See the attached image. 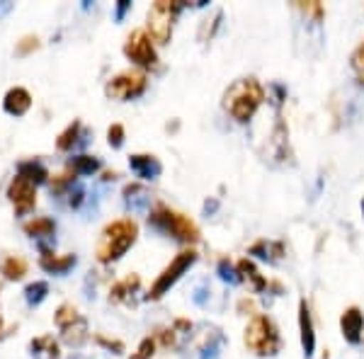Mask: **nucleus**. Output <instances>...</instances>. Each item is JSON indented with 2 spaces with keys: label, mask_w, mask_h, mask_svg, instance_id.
Masks as SVG:
<instances>
[{
  "label": "nucleus",
  "mask_w": 364,
  "mask_h": 359,
  "mask_svg": "<svg viewBox=\"0 0 364 359\" xmlns=\"http://www.w3.org/2000/svg\"><path fill=\"white\" fill-rule=\"evenodd\" d=\"M265 102V87L255 78H238L224 92V109L238 124H248Z\"/></svg>",
  "instance_id": "1"
},
{
  "label": "nucleus",
  "mask_w": 364,
  "mask_h": 359,
  "mask_svg": "<svg viewBox=\"0 0 364 359\" xmlns=\"http://www.w3.org/2000/svg\"><path fill=\"white\" fill-rule=\"evenodd\" d=\"M139 238V223L134 219H117L102 228L100 240L95 245V257L97 262L109 264L117 262L119 257L127 255V250L136 243Z\"/></svg>",
  "instance_id": "2"
},
{
  "label": "nucleus",
  "mask_w": 364,
  "mask_h": 359,
  "mask_svg": "<svg viewBox=\"0 0 364 359\" xmlns=\"http://www.w3.org/2000/svg\"><path fill=\"white\" fill-rule=\"evenodd\" d=\"M149 226H154L156 231L173 235L178 243L195 245L199 240V228L190 216L180 214L175 209H168L166 204H158V207L149 214Z\"/></svg>",
  "instance_id": "3"
},
{
  "label": "nucleus",
  "mask_w": 364,
  "mask_h": 359,
  "mask_svg": "<svg viewBox=\"0 0 364 359\" xmlns=\"http://www.w3.org/2000/svg\"><path fill=\"white\" fill-rule=\"evenodd\" d=\"M243 343L255 357H274L282 347V338L272 318L265 314H255L245 326Z\"/></svg>",
  "instance_id": "4"
},
{
  "label": "nucleus",
  "mask_w": 364,
  "mask_h": 359,
  "mask_svg": "<svg viewBox=\"0 0 364 359\" xmlns=\"http://www.w3.org/2000/svg\"><path fill=\"white\" fill-rule=\"evenodd\" d=\"M182 8H185V3H173V0H156L149 8V15H146V32L151 34V39H154L156 44L170 42L175 17L180 15Z\"/></svg>",
  "instance_id": "5"
},
{
  "label": "nucleus",
  "mask_w": 364,
  "mask_h": 359,
  "mask_svg": "<svg viewBox=\"0 0 364 359\" xmlns=\"http://www.w3.org/2000/svg\"><path fill=\"white\" fill-rule=\"evenodd\" d=\"M195 262H197V252L195 250H192V248L180 250L178 255L170 260L168 267L156 277V282L151 284V289H149V294H146V299H149V301H158V299H163V294H168L170 286H173L175 282H178L180 277L185 274Z\"/></svg>",
  "instance_id": "6"
},
{
  "label": "nucleus",
  "mask_w": 364,
  "mask_h": 359,
  "mask_svg": "<svg viewBox=\"0 0 364 359\" xmlns=\"http://www.w3.org/2000/svg\"><path fill=\"white\" fill-rule=\"evenodd\" d=\"M146 85H149L146 70H122V73H117L114 78L107 80L105 95L109 100H117V102H129V100H136L144 95Z\"/></svg>",
  "instance_id": "7"
},
{
  "label": "nucleus",
  "mask_w": 364,
  "mask_h": 359,
  "mask_svg": "<svg viewBox=\"0 0 364 359\" xmlns=\"http://www.w3.org/2000/svg\"><path fill=\"white\" fill-rule=\"evenodd\" d=\"M124 56L134 66H139V70H149L158 66V51L156 42L151 39V34L146 29H134L124 42Z\"/></svg>",
  "instance_id": "8"
},
{
  "label": "nucleus",
  "mask_w": 364,
  "mask_h": 359,
  "mask_svg": "<svg viewBox=\"0 0 364 359\" xmlns=\"http://www.w3.org/2000/svg\"><path fill=\"white\" fill-rule=\"evenodd\" d=\"M8 199L17 216H27L29 211L37 207V187L25 178H20V175H15L8 185Z\"/></svg>",
  "instance_id": "9"
},
{
  "label": "nucleus",
  "mask_w": 364,
  "mask_h": 359,
  "mask_svg": "<svg viewBox=\"0 0 364 359\" xmlns=\"http://www.w3.org/2000/svg\"><path fill=\"white\" fill-rule=\"evenodd\" d=\"M32 109V95H29L27 87L22 85H15L5 92L3 97V112L10 117H25L27 112Z\"/></svg>",
  "instance_id": "10"
},
{
  "label": "nucleus",
  "mask_w": 364,
  "mask_h": 359,
  "mask_svg": "<svg viewBox=\"0 0 364 359\" xmlns=\"http://www.w3.org/2000/svg\"><path fill=\"white\" fill-rule=\"evenodd\" d=\"M129 168L141 180H156L163 173L161 161L156 156H149V153H134V156H129Z\"/></svg>",
  "instance_id": "11"
},
{
  "label": "nucleus",
  "mask_w": 364,
  "mask_h": 359,
  "mask_svg": "<svg viewBox=\"0 0 364 359\" xmlns=\"http://www.w3.org/2000/svg\"><path fill=\"white\" fill-rule=\"evenodd\" d=\"M75 262H78V257L73 255V252H68V255H56L54 250H42V257H39V267L44 269V272L49 274H56V277H63L66 272L75 267Z\"/></svg>",
  "instance_id": "12"
},
{
  "label": "nucleus",
  "mask_w": 364,
  "mask_h": 359,
  "mask_svg": "<svg viewBox=\"0 0 364 359\" xmlns=\"http://www.w3.org/2000/svg\"><path fill=\"white\" fill-rule=\"evenodd\" d=\"M340 328H343L345 340L352 345H357L362 340V331H364V316L357 306H350L348 311L340 318Z\"/></svg>",
  "instance_id": "13"
},
{
  "label": "nucleus",
  "mask_w": 364,
  "mask_h": 359,
  "mask_svg": "<svg viewBox=\"0 0 364 359\" xmlns=\"http://www.w3.org/2000/svg\"><path fill=\"white\" fill-rule=\"evenodd\" d=\"M22 231L34 240H51L56 235V221L51 216H34L22 223Z\"/></svg>",
  "instance_id": "14"
},
{
  "label": "nucleus",
  "mask_w": 364,
  "mask_h": 359,
  "mask_svg": "<svg viewBox=\"0 0 364 359\" xmlns=\"http://www.w3.org/2000/svg\"><path fill=\"white\" fill-rule=\"evenodd\" d=\"M299 331H301L304 355L311 357L316 350V333H314V321H311V311H309L306 301L299 304Z\"/></svg>",
  "instance_id": "15"
},
{
  "label": "nucleus",
  "mask_w": 364,
  "mask_h": 359,
  "mask_svg": "<svg viewBox=\"0 0 364 359\" xmlns=\"http://www.w3.org/2000/svg\"><path fill=\"white\" fill-rule=\"evenodd\" d=\"M17 175H20V178H25L27 182H32L34 187L46 185V182H49V170H46V166L42 161H34V158L17 163Z\"/></svg>",
  "instance_id": "16"
},
{
  "label": "nucleus",
  "mask_w": 364,
  "mask_h": 359,
  "mask_svg": "<svg viewBox=\"0 0 364 359\" xmlns=\"http://www.w3.org/2000/svg\"><path fill=\"white\" fill-rule=\"evenodd\" d=\"M236 269H238L240 282H250L252 289H255L257 294L267 289V279L260 272H257V267L252 264V260H248V257H243V260L236 264Z\"/></svg>",
  "instance_id": "17"
},
{
  "label": "nucleus",
  "mask_w": 364,
  "mask_h": 359,
  "mask_svg": "<svg viewBox=\"0 0 364 359\" xmlns=\"http://www.w3.org/2000/svg\"><path fill=\"white\" fill-rule=\"evenodd\" d=\"M29 355L37 359H58V343L54 335H42L29 343Z\"/></svg>",
  "instance_id": "18"
},
{
  "label": "nucleus",
  "mask_w": 364,
  "mask_h": 359,
  "mask_svg": "<svg viewBox=\"0 0 364 359\" xmlns=\"http://www.w3.org/2000/svg\"><path fill=\"white\" fill-rule=\"evenodd\" d=\"M80 132H83V124H80V119H73L66 129H63L61 134H58V139H56V151H61V153L73 151L75 146H78Z\"/></svg>",
  "instance_id": "19"
},
{
  "label": "nucleus",
  "mask_w": 364,
  "mask_h": 359,
  "mask_svg": "<svg viewBox=\"0 0 364 359\" xmlns=\"http://www.w3.org/2000/svg\"><path fill=\"white\" fill-rule=\"evenodd\" d=\"M0 274L8 282H20L27 274V262L20 255H8L0 260Z\"/></svg>",
  "instance_id": "20"
},
{
  "label": "nucleus",
  "mask_w": 364,
  "mask_h": 359,
  "mask_svg": "<svg viewBox=\"0 0 364 359\" xmlns=\"http://www.w3.org/2000/svg\"><path fill=\"white\" fill-rule=\"evenodd\" d=\"M122 194H124V204L132 211H141V209L149 207V192H146L141 185H136V182H134V185H127Z\"/></svg>",
  "instance_id": "21"
},
{
  "label": "nucleus",
  "mask_w": 364,
  "mask_h": 359,
  "mask_svg": "<svg viewBox=\"0 0 364 359\" xmlns=\"http://www.w3.org/2000/svg\"><path fill=\"white\" fill-rule=\"evenodd\" d=\"M68 170L73 175H92V173H97L100 170V161L95 156H73L68 161Z\"/></svg>",
  "instance_id": "22"
},
{
  "label": "nucleus",
  "mask_w": 364,
  "mask_h": 359,
  "mask_svg": "<svg viewBox=\"0 0 364 359\" xmlns=\"http://www.w3.org/2000/svg\"><path fill=\"white\" fill-rule=\"evenodd\" d=\"M136 289H139V277H136V274L127 277L124 282H117V284L112 286V289H109V301H114V304L127 301L129 294H134Z\"/></svg>",
  "instance_id": "23"
},
{
  "label": "nucleus",
  "mask_w": 364,
  "mask_h": 359,
  "mask_svg": "<svg viewBox=\"0 0 364 359\" xmlns=\"http://www.w3.org/2000/svg\"><path fill=\"white\" fill-rule=\"evenodd\" d=\"M46 296H49V282L37 279V282H32V284L25 286V301H27L29 309H34V306L44 304Z\"/></svg>",
  "instance_id": "24"
},
{
  "label": "nucleus",
  "mask_w": 364,
  "mask_h": 359,
  "mask_svg": "<svg viewBox=\"0 0 364 359\" xmlns=\"http://www.w3.org/2000/svg\"><path fill=\"white\" fill-rule=\"evenodd\" d=\"M250 255H257V257H262V260H277V257L284 255V248H282V243L257 240V243L250 245Z\"/></svg>",
  "instance_id": "25"
},
{
  "label": "nucleus",
  "mask_w": 364,
  "mask_h": 359,
  "mask_svg": "<svg viewBox=\"0 0 364 359\" xmlns=\"http://www.w3.org/2000/svg\"><path fill=\"white\" fill-rule=\"evenodd\" d=\"M63 340H66L68 345H80V343H85L87 340V321L83 316L78 318V321L73 323V326H68V328H63Z\"/></svg>",
  "instance_id": "26"
},
{
  "label": "nucleus",
  "mask_w": 364,
  "mask_h": 359,
  "mask_svg": "<svg viewBox=\"0 0 364 359\" xmlns=\"http://www.w3.org/2000/svg\"><path fill=\"white\" fill-rule=\"evenodd\" d=\"M78 318H80V314H78V309H75L73 304H61V306H58V311L54 314V323H56L58 331H63V328L73 326Z\"/></svg>",
  "instance_id": "27"
},
{
  "label": "nucleus",
  "mask_w": 364,
  "mask_h": 359,
  "mask_svg": "<svg viewBox=\"0 0 364 359\" xmlns=\"http://www.w3.org/2000/svg\"><path fill=\"white\" fill-rule=\"evenodd\" d=\"M39 46H42V42H39L37 34H27V37H22L20 42L15 44V54L17 56H29V54H34Z\"/></svg>",
  "instance_id": "28"
},
{
  "label": "nucleus",
  "mask_w": 364,
  "mask_h": 359,
  "mask_svg": "<svg viewBox=\"0 0 364 359\" xmlns=\"http://www.w3.org/2000/svg\"><path fill=\"white\" fill-rule=\"evenodd\" d=\"M156 347H158L156 338H154V335H149V338H144V340H141L139 350L134 352V355L129 357V359H151V357L156 355Z\"/></svg>",
  "instance_id": "29"
},
{
  "label": "nucleus",
  "mask_w": 364,
  "mask_h": 359,
  "mask_svg": "<svg viewBox=\"0 0 364 359\" xmlns=\"http://www.w3.org/2000/svg\"><path fill=\"white\" fill-rule=\"evenodd\" d=\"M124 139H127V132L122 124H112L107 129V144L112 146V149H122V146H124Z\"/></svg>",
  "instance_id": "30"
},
{
  "label": "nucleus",
  "mask_w": 364,
  "mask_h": 359,
  "mask_svg": "<svg viewBox=\"0 0 364 359\" xmlns=\"http://www.w3.org/2000/svg\"><path fill=\"white\" fill-rule=\"evenodd\" d=\"M63 199H66V204L70 209H78L80 204H83V199H85V190L78 185V182H75V185L66 192V197H63Z\"/></svg>",
  "instance_id": "31"
},
{
  "label": "nucleus",
  "mask_w": 364,
  "mask_h": 359,
  "mask_svg": "<svg viewBox=\"0 0 364 359\" xmlns=\"http://www.w3.org/2000/svg\"><path fill=\"white\" fill-rule=\"evenodd\" d=\"M296 8L301 10V13H306V15H314L316 20H321L323 17V5L318 3V0H296Z\"/></svg>",
  "instance_id": "32"
},
{
  "label": "nucleus",
  "mask_w": 364,
  "mask_h": 359,
  "mask_svg": "<svg viewBox=\"0 0 364 359\" xmlns=\"http://www.w3.org/2000/svg\"><path fill=\"white\" fill-rule=\"evenodd\" d=\"M219 274H221V279H226V282H240L238 269H233V264L228 260L219 262Z\"/></svg>",
  "instance_id": "33"
},
{
  "label": "nucleus",
  "mask_w": 364,
  "mask_h": 359,
  "mask_svg": "<svg viewBox=\"0 0 364 359\" xmlns=\"http://www.w3.org/2000/svg\"><path fill=\"white\" fill-rule=\"evenodd\" d=\"M95 343L107 347V350H114V355L124 352V343H122V340H109V338H105V335H95Z\"/></svg>",
  "instance_id": "34"
},
{
  "label": "nucleus",
  "mask_w": 364,
  "mask_h": 359,
  "mask_svg": "<svg viewBox=\"0 0 364 359\" xmlns=\"http://www.w3.org/2000/svg\"><path fill=\"white\" fill-rule=\"evenodd\" d=\"M352 66L360 68V70H364V42H362L360 46H357L355 54H352Z\"/></svg>",
  "instance_id": "35"
},
{
  "label": "nucleus",
  "mask_w": 364,
  "mask_h": 359,
  "mask_svg": "<svg viewBox=\"0 0 364 359\" xmlns=\"http://www.w3.org/2000/svg\"><path fill=\"white\" fill-rule=\"evenodd\" d=\"M129 10H132V3H129V0H119V3H117V20H124V15L129 13Z\"/></svg>",
  "instance_id": "36"
},
{
  "label": "nucleus",
  "mask_w": 364,
  "mask_h": 359,
  "mask_svg": "<svg viewBox=\"0 0 364 359\" xmlns=\"http://www.w3.org/2000/svg\"><path fill=\"white\" fill-rule=\"evenodd\" d=\"M10 10H13V3H0V15L10 13Z\"/></svg>",
  "instance_id": "37"
},
{
  "label": "nucleus",
  "mask_w": 364,
  "mask_h": 359,
  "mask_svg": "<svg viewBox=\"0 0 364 359\" xmlns=\"http://www.w3.org/2000/svg\"><path fill=\"white\" fill-rule=\"evenodd\" d=\"M360 85H364V75H362V78H360Z\"/></svg>",
  "instance_id": "38"
},
{
  "label": "nucleus",
  "mask_w": 364,
  "mask_h": 359,
  "mask_svg": "<svg viewBox=\"0 0 364 359\" xmlns=\"http://www.w3.org/2000/svg\"><path fill=\"white\" fill-rule=\"evenodd\" d=\"M362 211H364V199H362Z\"/></svg>",
  "instance_id": "39"
},
{
  "label": "nucleus",
  "mask_w": 364,
  "mask_h": 359,
  "mask_svg": "<svg viewBox=\"0 0 364 359\" xmlns=\"http://www.w3.org/2000/svg\"><path fill=\"white\" fill-rule=\"evenodd\" d=\"M0 289H3V284H0Z\"/></svg>",
  "instance_id": "40"
}]
</instances>
